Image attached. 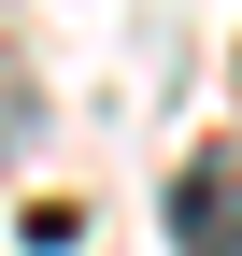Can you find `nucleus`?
Here are the masks:
<instances>
[{
	"instance_id": "f257e3e1",
	"label": "nucleus",
	"mask_w": 242,
	"mask_h": 256,
	"mask_svg": "<svg viewBox=\"0 0 242 256\" xmlns=\"http://www.w3.org/2000/svg\"><path fill=\"white\" fill-rule=\"evenodd\" d=\"M171 242L186 256H242V156H186L171 171Z\"/></svg>"
}]
</instances>
